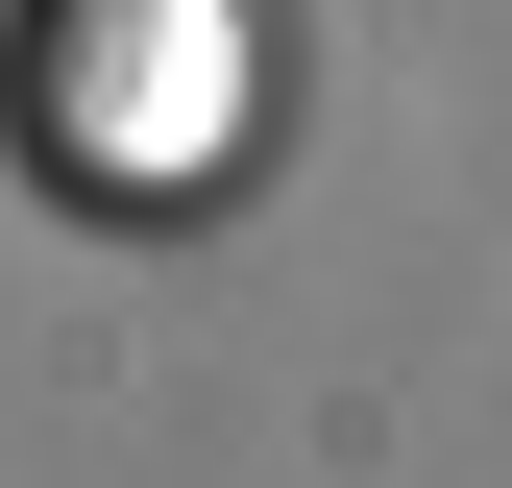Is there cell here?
<instances>
[{"instance_id":"obj_1","label":"cell","mask_w":512,"mask_h":488,"mask_svg":"<svg viewBox=\"0 0 512 488\" xmlns=\"http://www.w3.org/2000/svg\"><path fill=\"white\" fill-rule=\"evenodd\" d=\"M244 98V0H49L25 25V122L74 171H196Z\"/></svg>"}]
</instances>
